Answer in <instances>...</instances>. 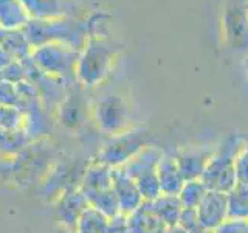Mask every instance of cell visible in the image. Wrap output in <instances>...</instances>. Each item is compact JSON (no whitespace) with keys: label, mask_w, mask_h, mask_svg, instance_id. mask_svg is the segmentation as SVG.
Listing matches in <instances>:
<instances>
[{"label":"cell","mask_w":248,"mask_h":233,"mask_svg":"<svg viewBox=\"0 0 248 233\" xmlns=\"http://www.w3.org/2000/svg\"><path fill=\"white\" fill-rule=\"evenodd\" d=\"M31 47H39L48 42H59L82 50L89 41V31L85 22L67 16L53 19H31L23 28Z\"/></svg>","instance_id":"obj_1"},{"label":"cell","mask_w":248,"mask_h":233,"mask_svg":"<svg viewBox=\"0 0 248 233\" xmlns=\"http://www.w3.org/2000/svg\"><path fill=\"white\" fill-rule=\"evenodd\" d=\"M2 45L13 54L14 59H25L31 56V51H33V47H31L23 28L6 31L5 41Z\"/></svg>","instance_id":"obj_15"},{"label":"cell","mask_w":248,"mask_h":233,"mask_svg":"<svg viewBox=\"0 0 248 233\" xmlns=\"http://www.w3.org/2000/svg\"><path fill=\"white\" fill-rule=\"evenodd\" d=\"M30 20L31 16L22 0H0V28L5 31L22 30Z\"/></svg>","instance_id":"obj_10"},{"label":"cell","mask_w":248,"mask_h":233,"mask_svg":"<svg viewBox=\"0 0 248 233\" xmlns=\"http://www.w3.org/2000/svg\"><path fill=\"white\" fill-rule=\"evenodd\" d=\"M208 188L200 179H192V181H186L182 186L180 193L177 194L180 199L183 208H197L200 200L203 199Z\"/></svg>","instance_id":"obj_17"},{"label":"cell","mask_w":248,"mask_h":233,"mask_svg":"<svg viewBox=\"0 0 248 233\" xmlns=\"http://www.w3.org/2000/svg\"><path fill=\"white\" fill-rule=\"evenodd\" d=\"M199 222L203 229L214 232L219 225L228 219L227 193L208 190L203 199L196 208Z\"/></svg>","instance_id":"obj_6"},{"label":"cell","mask_w":248,"mask_h":233,"mask_svg":"<svg viewBox=\"0 0 248 233\" xmlns=\"http://www.w3.org/2000/svg\"><path fill=\"white\" fill-rule=\"evenodd\" d=\"M247 75H248V56H247Z\"/></svg>","instance_id":"obj_23"},{"label":"cell","mask_w":248,"mask_h":233,"mask_svg":"<svg viewBox=\"0 0 248 233\" xmlns=\"http://www.w3.org/2000/svg\"><path fill=\"white\" fill-rule=\"evenodd\" d=\"M79 54L81 50H76L70 45L48 42L34 47L30 58L37 67L45 70L46 73L65 75L76 68Z\"/></svg>","instance_id":"obj_5"},{"label":"cell","mask_w":248,"mask_h":233,"mask_svg":"<svg viewBox=\"0 0 248 233\" xmlns=\"http://www.w3.org/2000/svg\"><path fill=\"white\" fill-rule=\"evenodd\" d=\"M157 176L161 194H177L180 193L182 186L185 185V177L182 174L180 168L177 165V160L172 152L163 154L161 160L158 162L157 166Z\"/></svg>","instance_id":"obj_9"},{"label":"cell","mask_w":248,"mask_h":233,"mask_svg":"<svg viewBox=\"0 0 248 233\" xmlns=\"http://www.w3.org/2000/svg\"><path fill=\"white\" fill-rule=\"evenodd\" d=\"M14 61L16 59H14L13 54L8 51L3 45H0V68H5L8 66H11Z\"/></svg>","instance_id":"obj_20"},{"label":"cell","mask_w":248,"mask_h":233,"mask_svg":"<svg viewBox=\"0 0 248 233\" xmlns=\"http://www.w3.org/2000/svg\"><path fill=\"white\" fill-rule=\"evenodd\" d=\"M228 200V219H248V185L236 183L230 193Z\"/></svg>","instance_id":"obj_14"},{"label":"cell","mask_w":248,"mask_h":233,"mask_svg":"<svg viewBox=\"0 0 248 233\" xmlns=\"http://www.w3.org/2000/svg\"><path fill=\"white\" fill-rule=\"evenodd\" d=\"M165 151L157 146H146L135 157H132L127 163H124L123 173L127 174L138 186L144 202L154 200L161 194L157 166Z\"/></svg>","instance_id":"obj_3"},{"label":"cell","mask_w":248,"mask_h":233,"mask_svg":"<svg viewBox=\"0 0 248 233\" xmlns=\"http://www.w3.org/2000/svg\"><path fill=\"white\" fill-rule=\"evenodd\" d=\"M165 233H188V232H186L182 225L177 224V225H172V227H168Z\"/></svg>","instance_id":"obj_21"},{"label":"cell","mask_w":248,"mask_h":233,"mask_svg":"<svg viewBox=\"0 0 248 233\" xmlns=\"http://www.w3.org/2000/svg\"><path fill=\"white\" fill-rule=\"evenodd\" d=\"M214 148L208 146H188L182 150L174 151V157L177 165L180 168L185 181H192V179H200L208 165V160L211 159Z\"/></svg>","instance_id":"obj_7"},{"label":"cell","mask_w":248,"mask_h":233,"mask_svg":"<svg viewBox=\"0 0 248 233\" xmlns=\"http://www.w3.org/2000/svg\"><path fill=\"white\" fill-rule=\"evenodd\" d=\"M214 233H248V219H227Z\"/></svg>","instance_id":"obj_19"},{"label":"cell","mask_w":248,"mask_h":233,"mask_svg":"<svg viewBox=\"0 0 248 233\" xmlns=\"http://www.w3.org/2000/svg\"><path fill=\"white\" fill-rule=\"evenodd\" d=\"M127 227L129 233H165L166 225L155 215L152 210L143 202L134 213L127 215Z\"/></svg>","instance_id":"obj_11"},{"label":"cell","mask_w":248,"mask_h":233,"mask_svg":"<svg viewBox=\"0 0 248 233\" xmlns=\"http://www.w3.org/2000/svg\"><path fill=\"white\" fill-rule=\"evenodd\" d=\"M244 143V135L230 134L219 146L214 148L211 159L208 160V165L200 177L208 190L230 193L234 188L237 183L236 162Z\"/></svg>","instance_id":"obj_2"},{"label":"cell","mask_w":248,"mask_h":233,"mask_svg":"<svg viewBox=\"0 0 248 233\" xmlns=\"http://www.w3.org/2000/svg\"><path fill=\"white\" fill-rule=\"evenodd\" d=\"M236 176H237V183L248 185V137H245V143L237 155Z\"/></svg>","instance_id":"obj_18"},{"label":"cell","mask_w":248,"mask_h":233,"mask_svg":"<svg viewBox=\"0 0 248 233\" xmlns=\"http://www.w3.org/2000/svg\"><path fill=\"white\" fill-rule=\"evenodd\" d=\"M31 19H53L64 16L59 0H22Z\"/></svg>","instance_id":"obj_16"},{"label":"cell","mask_w":248,"mask_h":233,"mask_svg":"<svg viewBox=\"0 0 248 233\" xmlns=\"http://www.w3.org/2000/svg\"><path fill=\"white\" fill-rule=\"evenodd\" d=\"M115 194L118 198V204H120V210L123 215H130L134 213L138 207L143 205V196L140 193L137 183L132 181V179L124 174L123 171H116L115 173Z\"/></svg>","instance_id":"obj_8"},{"label":"cell","mask_w":248,"mask_h":233,"mask_svg":"<svg viewBox=\"0 0 248 233\" xmlns=\"http://www.w3.org/2000/svg\"><path fill=\"white\" fill-rule=\"evenodd\" d=\"M99 112L103 116V124L107 126L108 129H120L124 126V123L127 120V109L124 101L110 97L104 100L99 104Z\"/></svg>","instance_id":"obj_13"},{"label":"cell","mask_w":248,"mask_h":233,"mask_svg":"<svg viewBox=\"0 0 248 233\" xmlns=\"http://www.w3.org/2000/svg\"><path fill=\"white\" fill-rule=\"evenodd\" d=\"M146 204L155 215L160 217L166 227L177 225L178 219H180V215L183 212L182 202L175 194H160L158 198L146 202Z\"/></svg>","instance_id":"obj_12"},{"label":"cell","mask_w":248,"mask_h":233,"mask_svg":"<svg viewBox=\"0 0 248 233\" xmlns=\"http://www.w3.org/2000/svg\"><path fill=\"white\" fill-rule=\"evenodd\" d=\"M115 54V47L107 44L104 39L90 37L81 50L76 64V72L79 80L87 85H93L104 80L112 67Z\"/></svg>","instance_id":"obj_4"},{"label":"cell","mask_w":248,"mask_h":233,"mask_svg":"<svg viewBox=\"0 0 248 233\" xmlns=\"http://www.w3.org/2000/svg\"><path fill=\"white\" fill-rule=\"evenodd\" d=\"M5 36H6V31H5L3 28H0V45L3 44V41H5Z\"/></svg>","instance_id":"obj_22"}]
</instances>
